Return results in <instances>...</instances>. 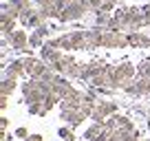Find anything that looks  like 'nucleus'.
Segmentation results:
<instances>
[{"label":"nucleus","mask_w":150,"mask_h":141,"mask_svg":"<svg viewBox=\"0 0 150 141\" xmlns=\"http://www.w3.org/2000/svg\"><path fill=\"white\" fill-rule=\"evenodd\" d=\"M110 16L112 13H106V11H95V27H99V29H106V24H108V20H110Z\"/></svg>","instance_id":"8"},{"label":"nucleus","mask_w":150,"mask_h":141,"mask_svg":"<svg viewBox=\"0 0 150 141\" xmlns=\"http://www.w3.org/2000/svg\"><path fill=\"white\" fill-rule=\"evenodd\" d=\"M22 60H24V70H27V75H31V70L38 66V62H40V60L33 57V55H27V57H22Z\"/></svg>","instance_id":"11"},{"label":"nucleus","mask_w":150,"mask_h":141,"mask_svg":"<svg viewBox=\"0 0 150 141\" xmlns=\"http://www.w3.org/2000/svg\"><path fill=\"white\" fill-rule=\"evenodd\" d=\"M29 47H31V49H42L44 47V38H42V35H38V33L33 31L31 35H29Z\"/></svg>","instance_id":"9"},{"label":"nucleus","mask_w":150,"mask_h":141,"mask_svg":"<svg viewBox=\"0 0 150 141\" xmlns=\"http://www.w3.org/2000/svg\"><path fill=\"white\" fill-rule=\"evenodd\" d=\"M5 75L7 77H16V80H18V77H29L27 70H24V60H22V57H20V60H13L9 66H7Z\"/></svg>","instance_id":"3"},{"label":"nucleus","mask_w":150,"mask_h":141,"mask_svg":"<svg viewBox=\"0 0 150 141\" xmlns=\"http://www.w3.org/2000/svg\"><path fill=\"white\" fill-rule=\"evenodd\" d=\"M0 108H2V110H7V108H9V97L0 95Z\"/></svg>","instance_id":"16"},{"label":"nucleus","mask_w":150,"mask_h":141,"mask_svg":"<svg viewBox=\"0 0 150 141\" xmlns=\"http://www.w3.org/2000/svg\"><path fill=\"white\" fill-rule=\"evenodd\" d=\"M16 86H18V80H16V77H7V75H2L0 95H5V97H11V93L16 90Z\"/></svg>","instance_id":"6"},{"label":"nucleus","mask_w":150,"mask_h":141,"mask_svg":"<svg viewBox=\"0 0 150 141\" xmlns=\"http://www.w3.org/2000/svg\"><path fill=\"white\" fill-rule=\"evenodd\" d=\"M104 31H106V29H99V27H93V29L86 31V51H95V49L102 47Z\"/></svg>","instance_id":"2"},{"label":"nucleus","mask_w":150,"mask_h":141,"mask_svg":"<svg viewBox=\"0 0 150 141\" xmlns=\"http://www.w3.org/2000/svg\"><path fill=\"white\" fill-rule=\"evenodd\" d=\"M115 9H117V0H104L102 11H106V13H112Z\"/></svg>","instance_id":"12"},{"label":"nucleus","mask_w":150,"mask_h":141,"mask_svg":"<svg viewBox=\"0 0 150 141\" xmlns=\"http://www.w3.org/2000/svg\"><path fill=\"white\" fill-rule=\"evenodd\" d=\"M71 40L75 51H86V31H71Z\"/></svg>","instance_id":"5"},{"label":"nucleus","mask_w":150,"mask_h":141,"mask_svg":"<svg viewBox=\"0 0 150 141\" xmlns=\"http://www.w3.org/2000/svg\"><path fill=\"white\" fill-rule=\"evenodd\" d=\"M104 49H126L128 47V33L124 31H104Z\"/></svg>","instance_id":"1"},{"label":"nucleus","mask_w":150,"mask_h":141,"mask_svg":"<svg viewBox=\"0 0 150 141\" xmlns=\"http://www.w3.org/2000/svg\"><path fill=\"white\" fill-rule=\"evenodd\" d=\"M24 141H44V139H42V135H29V139H24Z\"/></svg>","instance_id":"18"},{"label":"nucleus","mask_w":150,"mask_h":141,"mask_svg":"<svg viewBox=\"0 0 150 141\" xmlns=\"http://www.w3.org/2000/svg\"><path fill=\"white\" fill-rule=\"evenodd\" d=\"M57 135H60V139H64V141H75V135H73V128L71 126H62L60 130H57Z\"/></svg>","instance_id":"10"},{"label":"nucleus","mask_w":150,"mask_h":141,"mask_svg":"<svg viewBox=\"0 0 150 141\" xmlns=\"http://www.w3.org/2000/svg\"><path fill=\"white\" fill-rule=\"evenodd\" d=\"M35 33H38V35H42V38H47L49 33H51V27H49L47 22H42V24H40V27L35 29Z\"/></svg>","instance_id":"13"},{"label":"nucleus","mask_w":150,"mask_h":141,"mask_svg":"<svg viewBox=\"0 0 150 141\" xmlns=\"http://www.w3.org/2000/svg\"><path fill=\"white\" fill-rule=\"evenodd\" d=\"M29 115H38L40 117V113H42V104H29Z\"/></svg>","instance_id":"14"},{"label":"nucleus","mask_w":150,"mask_h":141,"mask_svg":"<svg viewBox=\"0 0 150 141\" xmlns=\"http://www.w3.org/2000/svg\"><path fill=\"white\" fill-rule=\"evenodd\" d=\"M13 137H18V139H29V130H27L24 126H20V128H16Z\"/></svg>","instance_id":"15"},{"label":"nucleus","mask_w":150,"mask_h":141,"mask_svg":"<svg viewBox=\"0 0 150 141\" xmlns=\"http://www.w3.org/2000/svg\"><path fill=\"white\" fill-rule=\"evenodd\" d=\"M99 110H102L106 117H112V115H117V110H119V106L112 99H97V104H95Z\"/></svg>","instance_id":"4"},{"label":"nucleus","mask_w":150,"mask_h":141,"mask_svg":"<svg viewBox=\"0 0 150 141\" xmlns=\"http://www.w3.org/2000/svg\"><path fill=\"white\" fill-rule=\"evenodd\" d=\"M7 126H9V119H7V117H2V119H0V130H2V135H5Z\"/></svg>","instance_id":"17"},{"label":"nucleus","mask_w":150,"mask_h":141,"mask_svg":"<svg viewBox=\"0 0 150 141\" xmlns=\"http://www.w3.org/2000/svg\"><path fill=\"white\" fill-rule=\"evenodd\" d=\"M13 29H16V20L2 13V16H0V31H2V35H5V38H9L11 33H13Z\"/></svg>","instance_id":"7"}]
</instances>
